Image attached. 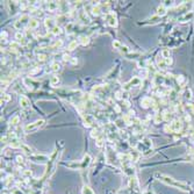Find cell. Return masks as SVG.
<instances>
[{
  "mask_svg": "<svg viewBox=\"0 0 194 194\" xmlns=\"http://www.w3.org/2000/svg\"><path fill=\"white\" fill-rule=\"evenodd\" d=\"M157 177H159L162 181H164L166 183L167 185H171L173 187H177V188H180V189H183V191H189V187L187 186L185 183H178V181H174V180L170 178V177H167V176H163V174H157Z\"/></svg>",
  "mask_w": 194,
  "mask_h": 194,
  "instance_id": "6da1fadb",
  "label": "cell"
},
{
  "mask_svg": "<svg viewBox=\"0 0 194 194\" xmlns=\"http://www.w3.org/2000/svg\"><path fill=\"white\" fill-rule=\"evenodd\" d=\"M44 124V121L43 120H38L36 122H34V123H30L28 126H26L24 127V133H31V131H35V130H37L40 128L42 127Z\"/></svg>",
  "mask_w": 194,
  "mask_h": 194,
  "instance_id": "7a4b0ae2",
  "label": "cell"
},
{
  "mask_svg": "<svg viewBox=\"0 0 194 194\" xmlns=\"http://www.w3.org/2000/svg\"><path fill=\"white\" fill-rule=\"evenodd\" d=\"M107 20H108V23L112 26V27H115L118 22H116V19H115V15L113 14V13H109V14L107 15Z\"/></svg>",
  "mask_w": 194,
  "mask_h": 194,
  "instance_id": "3957f363",
  "label": "cell"
},
{
  "mask_svg": "<svg viewBox=\"0 0 194 194\" xmlns=\"http://www.w3.org/2000/svg\"><path fill=\"white\" fill-rule=\"evenodd\" d=\"M20 104L22 106L23 108H27V107H29V101H28V99L24 97H21L20 98Z\"/></svg>",
  "mask_w": 194,
  "mask_h": 194,
  "instance_id": "277c9868",
  "label": "cell"
},
{
  "mask_svg": "<svg viewBox=\"0 0 194 194\" xmlns=\"http://www.w3.org/2000/svg\"><path fill=\"white\" fill-rule=\"evenodd\" d=\"M82 194H94L92 192V189H91L90 187H84V189H82Z\"/></svg>",
  "mask_w": 194,
  "mask_h": 194,
  "instance_id": "5b68a950",
  "label": "cell"
},
{
  "mask_svg": "<svg viewBox=\"0 0 194 194\" xmlns=\"http://www.w3.org/2000/svg\"><path fill=\"white\" fill-rule=\"evenodd\" d=\"M53 20H51V19H47L45 20V24H47V27H50L51 28L52 26H53V22H52Z\"/></svg>",
  "mask_w": 194,
  "mask_h": 194,
  "instance_id": "8992f818",
  "label": "cell"
},
{
  "mask_svg": "<svg viewBox=\"0 0 194 194\" xmlns=\"http://www.w3.org/2000/svg\"><path fill=\"white\" fill-rule=\"evenodd\" d=\"M52 70H53V71H57V70H60V64L55 63V64L52 65Z\"/></svg>",
  "mask_w": 194,
  "mask_h": 194,
  "instance_id": "52a82bcc",
  "label": "cell"
},
{
  "mask_svg": "<svg viewBox=\"0 0 194 194\" xmlns=\"http://www.w3.org/2000/svg\"><path fill=\"white\" fill-rule=\"evenodd\" d=\"M76 45H77V41H75V42H72V43L70 44V47H69V49H70V50H73V48H75Z\"/></svg>",
  "mask_w": 194,
  "mask_h": 194,
  "instance_id": "ba28073f",
  "label": "cell"
},
{
  "mask_svg": "<svg viewBox=\"0 0 194 194\" xmlns=\"http://www.w3.org/2000/svg\"><path fill=\"white\" fill-rule=\"evenodd\" d=\"M18 121H19V118H18V116H15L14 119L12 120V122H13V124H16V123H18Z\"/></svg>",
  "mask_w": 194,
  "mask_h": 194,
  "instance_id": "9c48e42d",
  "label": "cell"
}]
</instances>
